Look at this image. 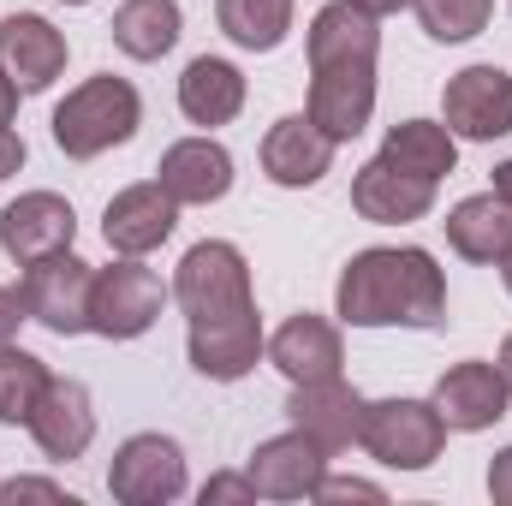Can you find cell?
<instances>
[{"label":"cell","instance_id":"obj_21","mask_svg":"<svg viewBox=\"0 0 512 506\" xmlns=\"http://www.w3.org/2000/svg\"><path fill=\"white\" fill-rule=\"evenodd\" d=\"M268 364L280 370L286 381H322V376H340L346 364V346H340V328L328 316H292L286 328H274L268 340Z\"/></svg>","mask_w":512,"mask_h":506},{"label":"cell","instance_id":"obj_39","mask_svg":"<svg viewBox=\"0 0 512 506\" xmlns=\"http://www.w3.org/2000/svg\"><path fill=\"white\" fill-rule=\"evenodd\" d=\"M495 370H501V376H507V387H512V334L501 340V358H495Z\"/></svg>","mask_w":512,"mask_h":506},{"label":"cell","instance_id":"obj_13","mask_svg":"<svg viewBox=\"0 0 512 506\" xmlns=\"http://www.w3.org/2000/svg\"><path fill=\"white\" fill-rule=\"evenodd\" d=\"M245 477L256 483L262 501H316V489L328 477V453L304 429H286V435H274V441L256 447Z\"/></svg>","mask_w":512,"mask_h":506},{"label":"cell","instance_id":"obj_38","mask_svg":"<svg viewBox=\"0 0 512 506\" xmlns=\"http://www.w3.org/2000/svg\"><path fill=\"white\" fill-rule=\"evenodd\" d=\"M495 197H501V203H512V155L495 167Z\"/></svg>","mask_w":512,"mask_h":506},{"label":"cell","instance_id":"obj_26","mask_svg":"<svg viewBox=\"0 0 512 506\" xmlns=\"http://www.w3.org/2000/svg\"><path fill=\"white\" fill-rule=\"evenodd\" d=\"M108 30H114V48L120 54H131V60H161V54H173L185 18H179V0H126Z\"/></svg>","mask_w":512,"mask_h":506},{"label":"cell","instance_id":"obj_35","mask_svg":"<svg viewBox=\"0 0 512 506\" xmlns=\"http://www.w3.org/2000/svg\"><path fill=\"white\" fill-rule=\"evenodd\" d=\"M18 167H24V137L12 126H0V179H12Z\"/></svg>","mask_w":512,"mask_h":506},{"label":"cell","instance_id":"obj_24","mask_svg":"<svg viewBox=\"0 0 512 506\" xmlns=\"http://www.w3.org/2000/svg\"><path fill=\"white\" fill-rule=\"evenodd\" d=\"M441 227H447V245L465 262H507L512 251V203H501L495 191L453 203V215Z\"/></svg>","mask_w":512,"mask_h":506},{"label":"cell","instance_id":"obj_37","mask_svg":"<svg viewBox=\"0 0 512 506\" xmlns=\"http://www.w3.org/2000/svg\"><path fill=\"white\" fill-rule=\"evenodd\" d=\"M352 6H364L370 18H393V12H405L411 0H352Z\"/></svg>","mask_w":512,"mask_h":506},{"label":"cell","instance_id":"obj_20","mask_svg":"<svg viewBox=\"0 0 512 506\" xmlns=\"http://www.w3.org/2000/svg\"><path fill=\"white\" fill-rule=\"evenodd\" d=\"M334 149L340 143L316 126L310 114H286V120H274L268 137H262V173L274 185H286V191H304V185H316L334 167Z\"/></svg>","mask_w":512,"mask_h":506},{"label":"cell","instance_id":"obj_1","mask_svg":"<svg viewBox=\"0 0 512 506\" xmlns=\"http://www.w3.org/2000/svg\"><path fill=\"white\" fill-rule=\"evenodd\" d=\"M334 316L346 328H441L447 322V274L417 245L358 251L334 286Z\"/></svg>","mask_w":512,"mask_h":506},{"label":"cell","instance_id":"obj_30","mask_svg":"<svg viewBox=\"0 0 512 506\" xmlns=\"http://www.w3.org/2000/svg\"><path fill=\"white\" fill-rule=\"evenodd\" d=\"M221 501L256 506L262 495H256V483L245 477V471H221V477H209V483H203V506H221Z\"/></svg>","mask_w":512,"mask_h":506},{"label":"cell","instance_id":"obj_11","mask_svg":"<svg viewBox=\"0 0 512 506\" xmlns=\"http://www.w3.org/2000/svg\"><path fill=\"white\" fill-rule=\"evenodd\" d=\"M429 405L441 411L447 435H477V429H495V423L507 417L512 387H507V376H501L495 364H483V358H465V364H453L447 376L435 381Z\"/></svg>","mask_w":512,"mask_h":506},{"label":"cell","instance_id":"obj_18","mask_svg":"<svg viewBox=\"0 0 512 506\" xmlns=\"http://www.w3.org/2000/svg\"><path fill=\"white\" fill-rule=\"evenodd\" d=\"M179 227V203L161 191V179H143V185H126L108 215H102V239L120 256H149L155 245H167Z\"/></svg>","mask_w":512,"mask_h":506},{"label":"cell","instance_id":"obj_41","mask_svg":"<svg viewBox=\"0 0 512 506\" xmlns=\"http://www.w3.org/2000/svg\"><path fill=\"white\" fill-rule=\"evenodd\" d=\"M66 6H90V0H66Z\"/></svg>","mask_w":512,"mask_h":506},{"label":"cell","instance_id":"obj_5","mask_svg":"<svg viewBox=\"0 0 512 506\" xmlns=\"http://www.w3.org/2000/svg\"><path fill=\"white\" fill-rule=\"evenodd\" d=\"M173 298V286H161L155 268H143V256H120L114 268H96V292H90V334L102 340H137L155 328L161 304Z\"/></svg>","mask_w":512,"mask_h":506},{"label":"cell","instance_id":"obj_3","mask_svg":"<svg viewBox=\"0 0 512 506\" xmlns=\"http://www.w3.org/2000/svg\"><path fill=\"white\" fill-rule=\"evenodd\" d=\"M358 447L387 471H429L447 447V423L429 399H370Z\"/></svg>","mask_w":512,"mask_h":506},{"label":"cell","instance_id":"obj_23","mask_svg":"<svg viewBox=\"0 0 512 506\" xmlns=\"http://www.w3.org/2000/svg\"><path fill=\"white\" fill-rule=\"evenodd\" d=\"M382 18H370L364 6H352V0H334V6H322L316 18H310V36H304V48H310V66H334V60H376L382 54V30H376Z\"/></svg>","mask_w":512,"mask_h":506},{"label":"cell","instance_id":"obj_28","mask_svg":"<svg viewBox=\"0 0 512 506\" xmlns=\"http://www.w3.org/2000/svg\"><path fill=\"white\" fill-rule=\"evenodd\" d=\"M48 381H54V370L36 352L0 340V423H30V411L48 393Z\"/></svg>","mask_w":512,"mask_h":506},{"label":"cell","instance_id":"obj_7","mask_svg":"<svg viewBox=\"0 0 512 506\" xmlns=\"http://www.w3.org/2000/svg\"><path fill=\"white\" fill-rule=\"evenodd\" d=\"M191 489L185 453L173 435H131L108 465V495L120 506H167Z\"/></svg>","mask_w":512,"mask_h":506},{"label":"cell","instance_id":"obj_17","mask_svg":"<svg viewBox=\"0 0 512 506\" xmlns=\"http://www.w3.org/2000/svg\"><path fill=\"white\" fill-rule=\"evenodd\" d=\"M42 447V459H84L90 441H96V405H90V387L72 376H54L48 393L36 399L30 423H24Z\"/></svg>","mask_w":512,"mask_h":506},{"label":"cell","instance_id":"obj_8","mask_svg":"<svg viewBox=\"0 0 512 506\" xmlns=\"http://www.w3.org/2000/svg\"><path fill=\"white\" fill-rule=\"evenodd\" d=\"M364 405L370 399L346 376H322V381H292L286 417H292V429H304L334 459V453H352L364 441Z\"/></svg>","mask_w":512,"mask_h":506},{"label":"cell","instance_id":"obj_2","mask_svg":"<svg viewBox=\"0 0 512 506\" xmlns=\"http://www.w3.org/2000/svg\"><path fill=\"white\" fill-rule=\"evenodd\" d=\"M143 126V96L131 90L126 78L102 72V78H84L60 108H54V143L60 155L72 161H96L108 155L114 143H131Z\"/></svg>","mask_w":512,"mask_h":506},{"label":"cell","instance_id":"obj_27","mask_svg":"<svg viewBox=\"0 0 512 506\" xmlns=\"http://www.w3.org/2000/svg\"><path fill=\"white\" fill-rule=\"evenodd\" d=\"M215 24L227 42L251 54H274L292 30V0H215Z\"/></svg>","mask_w":512,"mask_h":506},{"label":"cell","instance_id":"obj_42","mask_svg":"<svg viewBox=\"0 0 512 506\" xmlns=\"http://www.w3.org/2000/svg\"><path fill=\"white\" fill-rule=\"evenodd\" d=\"M507 6H512V0H507Z\"/></svg>","mask_w":512,"mask_h":506},{"label":"cell","instance_id":"obj_14","mask_svg":"<svg viewBox=\"0 0 512 506\" xmlns=\"http://www.w3.org/2000/svg\"><path fill=\"white\" fill-rule=\"evenodd\" d=\"M185 352H191V370H197V376H209V381H245L256 370V358L268 352L256 304H251V310H233V316L191 322Z\"/></svg>","mask_w":512,"mask_h":506},{"label":"cell","instance_id":"obj_6","mask_svg":"<svg viewBox=\"0 0 512 506\" xmlns=\"http://www.w3.org/2000/svg\"><path fill=\"white\" fill-rule=\"evenodd\" d=\"M90 292H96V268L72 251H54V256H42V262L24 268L30 322H42L60 340L90 334Z\"/></svg>","mask_w":512,"mask_h":506},{"label":"cell","instance_id":"obj_33","mask_svg":"<svg viewBox=\"0 0 512 506\" xmlns=\"http://www.w3.org/2000/svg\"><path fill=\"white\" fill-rule=\"evenodd\" d=\"M24 322H30V298H24V280H18V286H0V340H12Z\"/></svg>","mask_w":512,"mask_h":506},{"label":"cell","instance_id":"obj_22","mask_svg":"<svg viewBox=\"0 0 512 506\" xmlns=\"http://www.w3.org/2000/svg\"><path fill=\"white\" fill-rule=\"evenodd\" d=\"M245 108V72L233 60H215V54H197L179 78V114L191 126H233Z\"/></svg>","mask_w":512,"mask_h":506},{"label":"cell","instance_id":"obj_15","mask_svg":"<svg viewBox=\"0 0 512 506\" xmlns=\"http://www.w3.org/2000/svg\"><path fill=\"white\" fill-rule=\"evenodd\" d=\"M155 179L179 209H203V203H221L233 191V155L215 137H179L161 149Z\"/></svg>","mask_w":512,"mask_h":506},{"label":"cell","instance_id":"obj_32","mask_svg":"<svg viewBox=\"0 0 512 506\" xmlns=\"http://www.w3.org/2000/svg\"><path fill=\"white\" fill-rule=\"evenodd\" d=\"M0 501H72V495H66V489H60V483H42V477H12V483H0Z\"/></svg>","mask_w":512,"mask_h":506},{"label":"cell","instance_id":"obj_40","mask_svg":"<svg viewBox=\"0 0 512 506\" xmlns=\"http://www.w3.org/2000/svg\"><path fill=\"white\" fill-rule=\"evenodd\" d=\"M501 280H507V292H512V251H507V262H501Z\"/></svg>","mask_w":512,"mask_h":506},{"label":"cell","instance_id":"obj_9","mask_svg":"<svg viewBox=\"0 0 512 506\" xmlns=\"http://www.w3.org/2000/svg\"><path fill=\"white\" fill-rule=\"evenodd\" d=\"M441 120L465 143H495L512 131V78L501 66H465L441 90Z\"/></svg>","mask_w":512,"mask_h":506},{"label":"cell","instance_id":"obj_10","mask_svg":"<svg viewBox=\"0 0 512 506\" xmlns=\"http://www.w3.org/2000/svg\"><path fill=\"white\" fill-rule=\"evenodd\" d=\"M316 126L334 143H352L376 114V60H334V66H310V108Z\"/></svg>","mask_w":512,"mask_h":506},{"label":"cell","instance_id":"obj_12","mask_svg":"<svg viewBox=\"0 0 512 506\" xmlns=\"http://www.w3.org/2000/svg\"><path fill=\"white\" fill-rule=\"evenodd\" d=\"M72 239H78V215L54 191H24L0 209V251L18 268H30L54 251H72Z\"/></svg>","mask_w":512,"mask_h":506},{"label":"cell","instance_id":"obj_34","mask_svg":"<svg viewBox=\"0 0 512 506\" xmlns=\"http://www.w3.org/2000/svg\"><path fill=\"white\" fill-rule=\"evenodd\" d=\"M489 501L512 506V447H501V453H495V465H489Z\"/></svg>","mask_w":512,"mask_h":506},{"label":"cell","instance_id":"obj_19","mask_svg":"<svg viewBox=\"0 0 512 506\" xmlns=\"http://www.w3.org/2000/svg\"><path fill=\"white\" fill-rule=\"evenodd\" d=\"M352 209L376 227H405V221H423L435 209V179H417L405 167H393L387 155L364 161L358 179H352Z\"/></svg>","mask_w":512,"mask_h":506},{"label":"cell","instance_id":"obj_16","mask_svg":"<svg viewBox=\"0 0 512 506\" xmlns=\"http://www.w3.org/2000/svg\"><path fill=\"white\" fill-rule=\"evenodd\" d=\"M0 72L18 84V96L48 90L66 72V36L42 12H12L0 18Z\"/></svg>","mask_w":512,"mask_h":506},{"label":"cell","instance_id":"obj_4","mask_svg":"<svg viewBox=\"0 0 512 506\" xmlns=\"http://www.w3.org/2000/svg\"><path fill=\"white\" fill-rule=\"evenodd\" d=\"M173 304L191 316V322H209V316H233V310H251V262L239 245L227 239H203L191 245L179 274H173Z\"/></svg>","mask_w":512,"mask_h":506},{"label":"cell","instance_id":"obj_31","mask_svg":"<svg viewBox=\"0 0 512 506\" xmlns=\"http://www.w3.org/2000/svg\"><path fill=\"white\" fill-rule=\"evenodd\" d=\"M316 501H387L382 483H364V477H322Z\"/></svg>","mask_w":512,"mask_h":506},{"label":"cell","instance_id":"obj_25","mask_svg":"<svg viewBox=\"0 0 512 506\" xmlns=\"http://www.w3.org/2000/svg\"><path fill=\"white\" fill-rule=\"evenodd\" d=\"M382 155L393 167H405V173L441 185V179L459 167V137L447 131V120H399V126H387Z\"/></svg>","mask_w":512,"mask_h":506},{"label":"cell","instance_id":"obj_29","mask_svg":"<svg viewBox=\"0 0 512 506\" xmlns=\"http://www.w3.org/2000/svg\"><path fill=\"white\" fill-rule=\"evenodd\" d=\"M411 12L435 42H471V36L489 30L495 0H411Z\"/></svg>","mask_w":512,"mask_h":506},{"label":"cell","instance_id":"obj_36","mask_svg":"<svg viewBox=\"0 0 512 506\" xmlns=\"http://www.w3.org/2000/svg\"><path fill=\"white\" fill-rule=\"evenodd\" d=\"M12 114H18V84L0 72V126H12Z\"/></svg>","mask_w":512,"mask_h":506}]
</instances>
